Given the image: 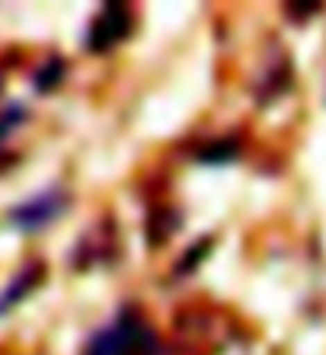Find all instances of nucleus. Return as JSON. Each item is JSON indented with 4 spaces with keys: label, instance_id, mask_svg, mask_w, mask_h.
I'll return each instance as SVG.
<instances>
[{
    "label": "nucleus",
    "instance_id": "f03ea898",
    "mask_svg": "<svg viewBox=\"0 0 326 355\" xmlns=\"http://www.w3.org/2000/svg\"><path fill=\"white\" fill-rule=\"evenodd\" d=\"M128 33H131L128 7H122V3H106V7L96 13V19H93L90 35H87V45H90V51H109Z\"/></svg>",
    "mask_w": 326,
    "mask_h": 355
},
{
    "label": "nucleus",
    "instance_id": "20e7f679",
    "mask_svg": "<svg viewBox=\"0 0 326 355\" xmlns=\"http://www.w3.org/2000/svg\"><path fill=\"white\" fill-rule=\"evenodd\" d=\"M39 275H42L39 266H29L26 272H19V275H17V282H13V285L7 288V295L0 297V314H3V311H10V307H13V304L19 301V297L26 295V291H33V288H35V282H39Z\"/></svg>",
    "mask_w": 326,
    "mask_h": 355
},
{
    "label": "nucleus",
    "instance_id": "f257e3e1",
    "mask_svg": "<svg viewBox=\"0 0 326 355\" xmlns=\"http://www.w3.org/2000/svg\"><path fill=\"white\" fill-rule=\"evenodd\" d=\"M154 352H157L154 333L135 317H122L115 327L99 333L83 355H154Z\"/></svg>",
    "mask_w": 326,
    "mask_h": 355
},
{
    "label": "nucleus",
    "instance_id": "7ed1b4c3",
    "mask_svg": "<svg viewBox=\"0 0 326 355\" xmlns=\"http://www.w3.org/2000/svg\"><path fill=\"white\" fill-rule=\"evenodd\" d=\"M65 205H67L65 192L49 189V192H42V196H35L33 202L19 205L17 211H13V224L23 227V231H39V227L55 221V218L65 211Z\"/></svg>",
    "mask_w": 326,
    "mask_h": 355
}]
</instances>
